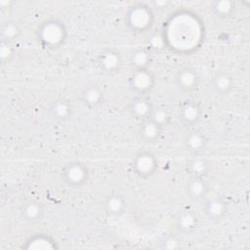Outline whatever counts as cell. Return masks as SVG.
Segmentation results:
<instances>
[{"instance_id": "obj_1", "label": "cell", "mask_w": 250, "mask_h": 250, "mask_svg": "<svg viewBox=\"0 0 250 250\" xmlns=\"http://www.w3.org/2000/svg\"><path fill=\"white\" fill-rule=\"evenodd\" d=\"M35 35L36 40L43 48L56 50L65 43L67 28L62 20L50 18L38 25Z\"/></svg>"}, {"instance_id": "obj_2", "label": "cell", "mask_w": 250, "mask_h": 250, "mask_svg": "<svg viewBox=\"0 0 250 250\" xmlns=\"http://www.w3.org/2000/svg\"><path fill=\"white\" fill-rule=\"evenodd\" d=\"M154 21L152 8L143 2H137L130 6L125 13L124 22L133 33H145L149 30Z\"/></svg>"}, {"instance_id": "obj_3", "label": "cell", "mask_w": 250, "mask_h": 250, "mask_svg": "<svg viewBox=\"0 0 250 250\" xmlns=\"http://www.w3.org/2000/svg\"><path fill=\"white\" fill-rule=\"evenodd\" d=\"M158 159L156 155L147 149L136 152L132 158L131 168L133 173L143 180L151 178L158 170Z\"/></svg>"}, {"instance_id": "obj_4", "label": "cell", "mask_w": 250, "mask_h": 250, "mask_svg": "<svg viewBox=\"0 0 250 250\" xmlns=\"http://www.w3.org/2000/svg\"><path fill=\"white\" fill-rule=\"evenodd\" d=\"M62 182L71 188H80L84 187L90 178L88 166L81 161H70L62 169Z\"/></svg>"}, {"instance_id": "obj_5", "label": "cell", "mask_w": 250, "mask_h": 250, "mask_svg": "<svg viewBox=\"0 0 250 250\" xmlns=\"http://www.w3.org/2000/svg\"><path fill=\"white\" fill-rule=\"evenodd\" d=\"M96 62L99 69L107 75H114L120 72L123 66V57L121 53L112 47L102 50L97 56Z\"/></svg>"}, {"instance_id": "obj_6", "label": "cell", "mask_w": 250, "mask_h": 250, "mask_svg": "<svg viewBox=\"0 0 250 250\" xmlns=\"http://www.w3.org/2000/svg\"><path fill=\"white\" fill-rule=\"evenodd\" d=\"M128 84L135 95H147L155 85V75L149 68L133 69Z\"/></svg>"}, {"instance_id": "obj_7", "label": "cell", "mask_w": 250, "mask_h": 250, "mask_svg": "<svg viewBox=\"0 0 250 250\" xmlns=\"http://www.w3.org/2000/svg\"><path fill=\"white\" fill-rule=\"evenodd\" d=\"M200 75L196 69L190 66H184L177 70L174 82L176 87L183 93L189 94L196 91L200 85Z\"/></svg>"}, {"instance_id": "obj_8", "label": "cell", "mask_w": 250, "mask_h": 250, "mask_svg": "<svg viewBox=\"0 0 250 250\" xmlns=\"http://www.w3.org/2000/svg\"><path fill=\"white\" fill-rule=\"evenodd\" d=\"M202 108L199 103L188 99L184 101L178 109V119L184 127H193L202 118Z\"/></svg>"}, {"instance_id": "obj_9", "label": "cell", "mask_w": 250, "mask_h": 250, "mask_svg": "<svg viewBox=\"0 0 250 250\" xmlns=\"http://www.w3.org/2000/svg\"><path fill=\"white\" fill-rule=\"evenodd\" d=\"M45 205L41 201L35 199L23 201L19 208L20 217L29 224H38L42 222L45 217Z\"/></svg>"}, {"instance_id": "obj_10", "label": "cell", "mask_w": 250, "mask_h": 250, "mask_svg": "<svg viewBox=\"0 0 250 250\" xmlns=\"http://www.w3.org/2000/svg\"><path fill=\"white\" fill-rule=\"evenodd\" d=\"M202 212L210 221H220L227 216L229 212V204L224 197L215 195L204 201Z\"/></svg>"}, {"instance_id": "obj_11", "label": "cell", "mask_w": 250, "mask_h": 250, "mask_svg": "<svg viewBox=\"0 0 250 250\" xmlns=\"http://www.w3.org/2000/svg\"><path fill=\"white\" fill-rule=\"evenodd\" d=\"M153 108L154 105L146 95H135L128 104L129 113L140 122L147 119Z\"/></svg>"}, {"instance_id": "obj_12", "label": "cell", "mask_w": 250, "mask_h": 250, "mask_svg": "<svg viewBox=\"0 0 250 250\" xmlns=\"http://www.w3.org/2000/svg\"><path fill=\"white\" fill-rule=\"evenodd\" d=\"M199 226V217L195 210L186 208L178 212L175 218V227L183 234L192 233Z\"/></svg>"}, {"instance_id": "obj_13", "label": "cell", "mask_w": 250, "mask_h": 250, "mask_svg": "<svg viewBox=\"0 0 250 250\" xmlns=\"http://www.w3.org/2000/svg\"><path fill=\"white\" fill-rule=\"evenodd\" d=\"M209 144L208 137L199 130H192L187 133L183 139V145L187 151L192 155H201Z\"/></svg>"}, {"instance_id": "obj_14", "label": "cell", "mask_w": 250, "mask_h": 250, "mask_svg": "<svg viewBox=\"0 0 250 250\" xmlns=\"http://www.w3.org/2000/svg\"><path fill=\"white\" fill-rule=\"evenodd\" d=\"M186 193L188 198L194 201H199L208 195L210 185L203 177H189L186 183Z\"/></svg>"}, {"instance_id": "obj_15", "label": "cell", "mask_w": 250, "mask_h": 250, "mask_svg": "<svg viewBox=\"0 0 250 250\" xmlns=\"http://www.w3.org/2000/svg\"><path fill=\"white\" fill-rule=\"evenodd\" d=\"M48 110L54 120L65 122L72 117L73 105L67 99L57 98L51 102Z\"/></svg>"}, {"instance_id": "obj_16", "label": "cell", "mask_w": 250, "mask_h": 250, "mask_svg": "<svg viewBox=\"0 0 250 250\" xmlns=\"http://www.w3.org/2000/svg\"><path fill=\"white\" fill-rule=\"evenodd\" d=\"M80 100L86 107L90 109H95L104 104V93L99 85L92 83L82 89L80 94Z\"/></svg>"}, {"instance_id": "obj_17", "label": "cell", "mask_w": 250, "mask_h": 250, "mask_svg": "<svg viewBox=\"0 0 250 250\" xmlns=\"http://www.w3.org/2000/svg\"><path fill=\"white\" fill-rule=\"evenodd\" d=\"M163 131V127H161L150 118H147L144 121H141L138 129V134L140 139L144 143L155 144L161 139Z\"/></svg>"}, {"instance_id": "obj_18", "label": "cell", "mask_w": 250, "mask_h": 250, "mask_svg": "<svg viewBox=\"0 0 250 250\" xmlns=\"http://www.w3.org/2000/svg\"><path fill=\"white\" fill-rule=\"evenodd\" d=\"M105 213L110 217H120L127 210V199L119 192L109 193L104 202Z\"/></svg>"}, {"instance_id": "obj_19", "label": "cell", "mask_w": 250, "mask_h": 250, "mask_svg": "<svg viewBox=\"0 0 250 250\" xmlns=\"http://www.w3.org/2000/svg\"><path fill=\"white\" fill-rule=\"evenodd\" d=\"M234 85L233 77L226 72H218L210 79V88L218 96L229 95L233 90Z\"/></svg>"}, {"instance_id": "obj_20", "label": "cell", "mask_w": 250, "mask_h": 250, "mask_svg": "<svg viewBox=\"0 0 250 250\" xmlns=\"http://www.w3.org/2000/svg\"><path fill=\"white\" fill-rule=\"evenodd\" d=\"M21 248L27 250H49L57 249V242L47 233L38 232L30 235L22 244Z\"/></svg>"}, {"instance_id": "obj_21", "label": "cell", "mask_w": 250, "mask_h": 250, "mask_svg": "<svg viewBox=\"0 0 250 250\" xmlns=\"http://www.w3.org/2000/svg\"><path fill=\"white\" fill-rule=\"evenodd\" d=\"M211 169L210 162L201 155H193L186 165L187 173L189 177H203L205 178Z\"/></svg>"}, {"instance_id": "obj_22", "label": "cell", "mask_w": 250, "mask_h": 250, "mask_svg": "<svg viewBox=\"0 0 250 250\" xmlns=\"http://www.w3.org/2000/svg\"><path fill=\"white\" fill-rule=\"evenodd\" d=\"M21 34V25L13 20H7L0 26V38L2 42L13 43Z\"/></svg>"}, {"instance_id": "obj_23", "label": "cell", "mask_w": 250, "mask_h": 250, "mask_svg": "<svg viewBox=\"0 0 250 250\" xmlns=\"http://www.w3.org/2000/svg\"><path fill=\"white\" fill-rule=\"evenodd\" d=\"M210 11L217 18L228 19L235 12V3L230 0H216L210 4Z\"/></svg>"}, {"instance_id": "obj_24", "label": "cell", "mask_w": 250, "mask_h": 250, "mask_svg": "<svg viewBox=\"0 0 250 250\" xmlns=\"http://www.w3.org/2000/svg\"><path fill=\"white\" fill-rule=\"evenodd\" d=\"M129 62H130L132 70L133 69L149 68V64L151 62V56L146 49L138 48L132 52Z\"/></svg>"}, {"instance_id": "obj_25", "label": "cell", "mask_w": 250, "mask_h": 250, "mask_svg": "<svg viewBox=\"0 0 250 250\" xmlns=\"http://www.w3.org/2000/svg\"><path fill=\"white\" fill-rule=\"evenodd\" d=\"M148 118H150L151 120H153L154 122L159 124L161 127L165 128L169 124L171 116H170V112L168 111V109L166 107L157 106V107L153 108V110Z\"/></svg>"}, {"instance_id": "obj_26", "label": "cell", "mask_w": 250, "mask_h": 250, "mask_svg": "<svg viewBox=\"0 0 250 250\" xmlns=\"http://www.w3.org/2000/svg\"><path fill=\"white\" fill-rule=\"evenodd\" d=\"M15 56V49L11 43L1 41L0 46V62L2 64L9 63Z\"/></svg>"}, {"instance_id": "obj_27", "label": "cell", "mask_w": 250, "mask_h": 250, "mask_svg": "<svg viewBox=\"0 0 250 250\" xmlns=\"http://www.w3.org/2000/svg\"><path fill=\"white\" fill-rule=\"evenodd\" d=\"M159 243H160V248L162 249L174 250L181 247V241L175 235H167L163 237Z\"/></svg>"}]
</instances>
